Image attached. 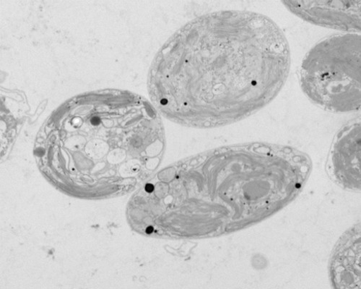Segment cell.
<instances>
[{
  "label": "cell",
  "mask_w": 361,
  "mask_h": 289,
  "mask_svg": "<svg viewBox=\"0 0 361 289\" xmlns=\"http://www.w3.org/2000/svg\"><path fill=\"white\" fill-rule=\"evenodd\" d=\"M283 4L311 24L346 34L360 32V1H283Z\"/></svg>",
  "instance_id": "obj_5"
},
{
  "label": "cell",
  "mask_w": 361,
  "mask_h": 289,
  "mask_svg": "<svg viewBox=\"0 0 361 289\" xmlns=\"http://www.w3.org/2000/svg\"><path fill=\"white\" fill-rule=\"evenodd\" d=\"M153 230H154V228L152 226H149L147 229H146V233L147 234H150V233H153Z\"/></svg>",
  "instance_id": "obj_9"
},
{
  "label": "cell",
  "mask_w": 361,
  "mask_h": 289,
  "mask_svg": "<svg viewBox=\"0 0 361 289\" xmlns=\"http://www.w3.org/2000/svg\"><path fill=\"white\" fill-rule=\"evenodd\" d=\"M290 66L288 42L272 19L250 11L208 13L169 40L157 63L152 90L169 119L219 128L272 102Z\"/></svg>",
  "instance_id": "obj_1"
},
{
  "label": "cell",
  "mask_w": 361,
  "mask_h": 289,
  "mask_svg": "<svg viewBox=\"0 0 361 289\" xmlns=\"http://www.w3.org/2000/svg\"><path fill=\"white\" fill-rule=\"evenodd\" d=\"M92 123L94 125H100V123H101V119H100V118H99V117H94V118L92 120Z\"/></svg>",
  "instance_id": "obj_7"
},
{
  "label": "cell",
  "mask_w": 361,
  "mask_h": 289,
  "mask_svg": "<svg viewBox=\"0 0 361 289\" xmlns=\"http://www.w3.org/2000/svg\"><path fill=\"white\" fill-rule=\"evenodd\" d=\"M360 35L331 36L317 43L300 64V88L315 105L344 113L360 109Z\"/></svg>",
  "instance_id": "obj_3"
},
{
  "label": "cell",
  "mask_w": 361,
  "mask_h": 289,
  "mask_svg": "<svg viewBox=\"0 0 361 289\" xmlns=\"http://www.w3.org/2000/svg\"><path fill=\"white\" fill-rule=\"evenodd\" d=\"M360 118L344 125L336 133L326 159L329 179L341 188L360 192Z\"/></svg>",
  "instance_id": "obj_4"
},
{
  "label": "cell",
  "mask_w": 361,
  "mask_h": 289,
  "mask_svg": "<svg viewBox=\"0 0 361 289\" xmlns=\"http://www.w3.org/2000/svg\"><path fill=\"white\" fill-rule=\"evenodd\" d=\"M195 180L197 233L226 234L273 216L305 187L313 168L296 148L251 142L216 149L187 162Z\"/></svg>",
  "instance_id": "obj_2"
},
{
  "label": "cell",
  "mask_w": 361,
  "mask_h": 289,
  "mask_svg": "<svg viewBox=\"0 0 361 289\" xmlns=\"http://www.w3.org/2000/svg\"><path fill=\"white\" fill-rule=\"evenodd\" d=\"M360 222H357L345 231L331 252L328 273L334 288H360Z\"/></svg>",
  "instance_id": "obj_6"
},
{
  "label": "cell",
  "mask_w": 361,
  "mask_h": 289,
  "mask_svg": "<svg viewBox=\"0 0 361 289\" xmlns=\"http://www.w3.org/2000/svg\"><path fill=\"white\" fill-rule=\"evenodd\" d=\"M154 187L152 185L148 184L145 187V190L147 192H152L154 191Z\"/></svg>",
  "instance_id": "obj_8"
}]
</instances>
